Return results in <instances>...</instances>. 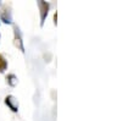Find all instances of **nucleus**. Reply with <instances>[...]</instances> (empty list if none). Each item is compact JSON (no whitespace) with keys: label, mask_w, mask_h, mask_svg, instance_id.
I'll return each mask as SVG.
<instances>
[{"label":"nucleus","mask_w":122,"mask_h":121,"mask_svg":"<svg viewBox=\"0 0 122 121\" xmlns=\"http://www.w3.org/2000/svg\"><path fill=\"white\" fill-rule=\"evenodd\" d=\"M14 44L17 49H20L22 53H25V45H23V38H22V33L21 29L18 26H14Z\"/></svg>","instance_id":"1"},{"label":"nucleus","mask_w":122,"mask_h":121,"mask_svg":"<svg viewBox=\"0 0 122 121\" xmlns=\"http://www.w3.org/2000/svg\"><path fill=\"white\" fill-rule=\"evenodd\" d=\"M0 21H3L6 25H11L12 23V12H11V7L4 5L0 10Z\"/></svg>","instance_id":"2"},{"label":"nucleus","mask_w":122,"mask_h":121,"mask_svg":"<svg viewBox=\"0 0 122 121\" xmlns=\"http://www.w3.org/2000/svg\"><path fill=\"white\" fill-rule=\"evenodd\" d=\"M38 6H39V10H40V26L44 25V21L48 16V12H49V7H50V4L46 3V1H38Z\"/></svg>","instance_id":"3"},{"label":"nucleus","mask_w":122,"mask_h":121,"mask_svg":"<svg viewBox=\"0 0 122 121\" xmlns=\"http://www.w3.org/2000/svg\"><path fill=\"white\" fill-rule=\"evenodd\" d=\"M4 102H5V104L9 106V109L11 110V111H14V113L18 111V102H17V99L14 95H7Z\"/></svg>","instance_id":"4"},{"label":"nucleus","mask_w":122,"mask_h":121,"mask_svg":"<svg viewBox=\"0 0 122 121\" xmlns=\"http://www.w3.org/2000/svg\"><path fill=\"white\" fill-rule=\"evenodd\" d=\"M6 82H7V84H9L10 87H15V86L17 84V77H16V75L9 74V75L6 76Z\"/></svg>","instance_id":"5"},{"label":"nucleus","mask_w":122,"mask_h":121,"mask_svg":"<svg viewBox=\"0 0 122 121\" xmlns=\"http://www.w3.org/2000/svg\"><path fill=\"white\" fill-rule=\"evenodd\" d=\"M5 70H7V61L3 54H0V74L5 72Z\"/></svg>","instance_id":"6"},{"label":"nucleus","mask_w":122,"mask_h":121,"mask_svg":"<svg viewBox=\"0 0 122 121\" xmlns=\"http://www.w3.org/2000/svg\"><path fill=\"white\" fill-rule=\"evenodd\" d=\"M0 5H1V3H0Z\"/></svg>","instance_id":"7"},{"label":"nucleus","mask_w":122,"mask_h":121,"mask_svg":"<svg viewBox=\"0 0 122 121\" xmlns=\"http://www.w3.org/2000/svg\"><path fill=\"white\" fill-rule=\"evenodd\" d=\"M0 37H1V36H0Z\"/></svg>","instance_id":"8"}]
</instances>
